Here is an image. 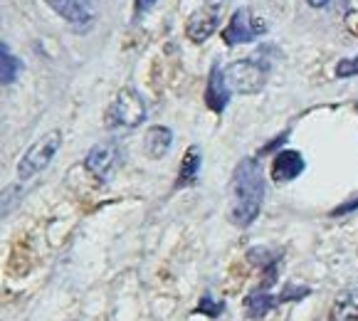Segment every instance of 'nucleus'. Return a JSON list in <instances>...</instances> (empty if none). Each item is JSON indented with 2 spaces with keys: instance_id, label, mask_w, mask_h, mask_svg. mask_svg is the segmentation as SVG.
<instances>
[{
  "instance_id": "11",
  "label": "nucleus",
  "mask_w": 358,
  "mask_h": 321,
  "mask_svg": "<svg viewBox=\"0 0 358 321\" xmlns=\"http://www.w3.org/2000/svg\"><path fill=\"white\" fill-rule=\"evenodd\" d=\"M173 146V131L169 127H151L143 136V151L151 158H164Z\"/></svg>"
},
{
  "instance_id": "6",
  "label": "nucleus",
  "mask_w": 358,
  "mask_h": 321,
  "mask_svg": "<svg viewBox=\"0 0 358 321\" xmlns=\"http://www.w3.org/2000/svg\"><path fill=\"white\" fill-rule=\"evenodd\" d=\"M222 3H225V0H206V3L190 15L185 32H188V37L193 43H206L208 37L217 30L220 15H222Z\"/></svg>"
},
{
  "instance_id": "2",
  "label": "nucleus",
  "mask_w": 358,
  "mask_h": 321,
  "mask_svg": "<svg viewBox=\"0 0 358 321\" xmlns=\"http://www.w3.org/2000/svg\"><path fill=\"white\" fill-rule=\"evenodd\" d=\"M59 146H62V131L59 129H52L45 136H40L25 153H22L20 164H17V178L20 180H30L35 178L37 173H43L52 158L57 156Z\"/></svg>"
},
{
  "instance_id": "7",
  "label": "nucleus",
  "mask_w": 358,
  "mask_h": 321,
  "mask_svg": "<svg viewBox=\"0 0 358 321\" xmlns=\"http://www.w3.org/2000/svg\"><path fill=\"white\" fill-rule=\"evenodd\" d=\"M230 85H227V77L225 72L220 69V64H213L210 69V77H208V90H206V104L210 111L215 114H222L230 104Z\"/></svg>"
},
{
  "instance_id": "1",
  "label": "nucleus",
  "mask_w": 358,
  "mask_h": 321,
  "mask_svg": "<svg viewBox=\"0 0 358 321\" xmlns=\"http://www.w3.org/2000/svg\"><path fill=\"white\" fill-rule=\"evenodd\" d=\"M232 203L230 222L237 227H248L257 220L264 200L262 166L257 158H243L232 173Z\"/></svg>"
},
{
  "instance_id": "15",
  "label": "nucleus",
  "mask_w": 358,
  "mask_h": 321,
  "mask_svg": "<svg viewBox=\"0 0 358 321\" xmlns=\"http://www.w3.org/2000/svg\"><path fill=\"white\" fill-rule=\"evenodd\" d=\"M329 321H358V301L353 297H343L334 304Z\"/></svg>"
},
{
  "instance_id": "8",
  "label": "nucleus",
  "mask_w": 358,
  "mask_h": 321,
  "mask_svg": "<svg viewBox=\"0 0 358 321\" xmlns=\"http://www.w3.org/2000/svg\"><path fill=\"white\" fill-rule=\"evenodd\" d=\"M116 156H119V153H116L114 143H109V141L96 143V146L87 153L85 169L90 171L92 176H96L99 180H106L111 176V171H114V166H116Z\"/></svg>"
},
{
  "instance_id": "13",
  "label": "nucleus",
  "mask_w": 358,
  "mask_h": 321,
  "mask_svg": "<svg viewBox=\"0 0 358 321\" xmlns=\"http://www.w3.org/2000/svg\"><path fill=\"white\" fill-rule=\"evenodd\" d=\"M277 304H280V297H272V294H267V292H252V294L245 299V306H248L250 316H255V319L269 314Z\"/></svg>"
},
{
  "instance_id": "21",
  "label": "nucleus",
  "mask_w": 358,
  "mask_h": 321,
  "mask_svg": "<svg viewBox=\"0 0 358 321\" xmlns=\"http://www.w3.org/2000/svg\"><path fill=\"white\" fill-rule=\"evenodd\" d=\"M346 27L353 32V35H358V10H351L346 15Z\"/></svg>"
},
{
  "instance_id": "10",
  "label": "nucleus",
  "mask_w": 358,
  "mask_h": 321,
  "mask_svg": "<svg viewBox=\"0 0 358 321\" xmlns=\"http://www.w3.org/2000/svg\"><path fill=\"white\" fill-rule=\"evenodd\" d=\"M59 17L74 25H87L94 17V0H45Z\"/></svg>"
},
{
  "instance_id": "14",
  "label": "nucleus",
  "mask_w": 358,
  "mask_h": 321,
  "mask_svg": "<svg viewBox=\"0 0 358 321\" xmlns=\"http://www.w3.org/2000/svg\"><path fill=\"white\" fill-rule=\"evenodd\" d=\"M20 72V62L8 52L6 45H0V85H13Z\"/></svg>"
},
{
  "instance_id": "17",
  "label": "nucleus",
  "mask_w": 358,
  "mask_h": 321,
  "mask_svg": "<svg viewBox=\"0 0 358 321\" xmlns=\"http://www.w3.org/2000/svg\"><path fill=\"white\" fill-rule=\"evenodd\" d=\"M309 294H311L309 287L287 285L285 290H282V294H280V304H285V301H299V299H304V297H309Z\"/></svg>"
},
{
  "instance_id": "4",
  "label": "nucleus",
  "mask_w": 358,
  "mask_h": 321,
  "mask_svg": "<svg viewBox=\"0 0 358 321\" xmlns=\"http://www.w3.org/2000/svg\"><path fill=\"white\" fill-rule=\"evenodd\" d=\"M225 77L232 92L257 94L267 82V64L257 62V59H240V62H232L225 69Z\"/></svg>"
},
{
  "instance_id": "9",
  "label": "nucleus",
  "mask_w": 358,
  "mask_h": 321,
  "mask_svg": "<svg viewBox=\"0 0 358 321\" xmlns=\"http://www.w3.org/2000/svg\"><path fill=\"white\" fill-rule=\"evenodd\" d=\"M304 169H306L304 156H301L299 151L287 148V151H280L277 156H274L272 178L277 180V183H289V180L299 178V176L304 173Z\"/></svg>"
},
{
  "instance_id": "19",
  "label": "nucleus",
  "mask_w": 358,
  "mask_h": 321,
  "mask_svg": "<svg viewBox=\"0 0 358 321\" xmlns=\"http://www.w3.org/2000/svg\"><path fill=\"white\" fill-rule=\"evenodd\" d=\"M353 211H358V195H356V198L348 200V203H341V206H338V208H334L331 215H334V217H338V215H348V213H353Z\"/></svg>"
},
{
  "instance_id": "18",
  "label": "nucleus",
  "mask_w": 358,
  "mask_h": 321,
  "mask_svg": "<svg viewBox=\"0 0 358 321\" xmlns=\"http://www.w3.org/2000/svg\"><path fill=\"white\" fill-rule=\"evenodd\" d=\"M336 77H358V55L336 64Z\"/></svg>"
},
{
  "instance_id": "22",
  "label": "nucleus",
  "mask_w": 358,
  "mask_h": 321,
  "mask_svg": "<svg viewBox=\"0 0 358 321\" xmlns=\"http://www.w3.org/2000/svg\"><path fill=\"white\" fill-rule=\"evenodd\" d=\"M311 8H327L329 6V0H306Z\"/></svg>"
},
{
  "instance_id": "5",
  "label": "nucleus",
  "mask_w": 358,
  "mask_h": 321,
  "mask_svg": "<svg viewBox=\"0 0 358 321\" xmlns=\"http://www.w3.org/2000/svg\"><path fill=\"white\" fill-rule=\"evenodd\" d=\"M264 32H267L264 20L255 17V13L250 10V8H237V10L232 13L230 22H227V27L222 30V40H225L227 48H235V45L255 43Z\"/></svg>"
},
{
  "instance_id": "20",
  "label": "nucleus",
  "mask_w": 358,
  "mask_h": 321,
  "mask_svg": "<svg viewBox=\"0 0 358 321\" xmlns=\"http://www.w3.org/2000/svg\"><path fill=\"white\" fill-rule=\"evenodd\" d=\"M158 0H136V3H134V17H141V15H146L148 10H151L153 6H156Z\"/></svg>"
},
{
  "instance_id": "16",
  "label": "nucleus",
  "mask_w": 358,
  "mask_h": 321,
  "mask_svg": "<svg viewBox=\"0 0 358 321\" xmlns=\"http://www.w3.org/2000/svg\"><path fill=\"white\" fill-rule=\"evenodd\" d=\"M222 309H225L222 301H215L213 294H203L201 306H198V314H206V316H213V319H215V316L222 314Z\"/></svg>"
},
{
  "instance_id": "12",
  "label": "nucleus",
  "mask_w": 358,
  "mask_h": 321,
  "mask_svg": "<svg viewBox=\"0 0 358 321\" xmlns=\"http://www.w3.org/2000/svg\"><path fill=\"white\" fill-rule=\"evenodd\" d=\"M203 164V156H201V148L198 146H190L185 151L183 161H180V171H178V180H176V188H185V185H193L195 178H198V171H201Z\"/></svg>"
},
{
  "instance_id": "3",
  "label": "nucleus",
  "mask_w": 358,
  "mask_h": 321,
  "mask_svg": "<svg viewBox=\"0 0 358 321\" xmlns=\"http://www.w3.org/2000/svg\"><path fill=\"white\" fill-rule=\"evenodd\" d=\"M146 119V101L131 87H124L106 109V127L109 129H136Z\"/></svg>"
}]
</instances>
